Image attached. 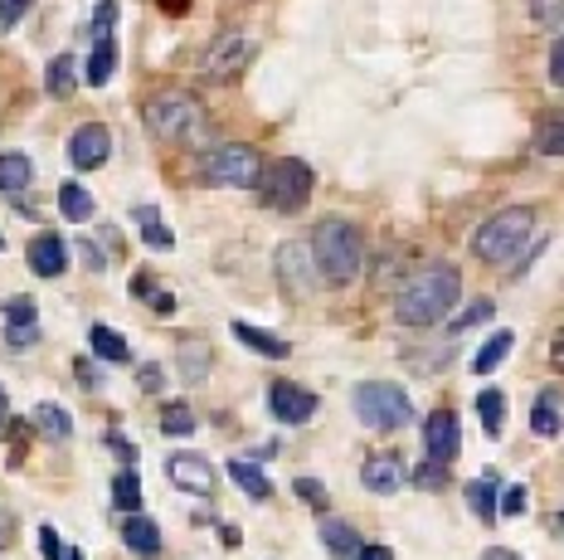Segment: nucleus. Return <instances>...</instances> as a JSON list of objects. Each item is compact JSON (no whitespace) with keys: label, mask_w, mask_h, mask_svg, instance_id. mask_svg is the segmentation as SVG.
I'll return each instance as SVG.
<instances>
[{"label":"nucleus","mask_w":564,"mask_h":560,"mask_svg":"<svg viewBox=\"0 0 564 560\" xmlns=\"http://www.w3.org/2000/svg\"><path fill=\"white\" fill-rule=\"evenodd\" d=\"M78 259H84L88 273H102V268H108V259H102V249H98V244H88V239H78Z\"/></svg>","instance_id":"nucleus-40"},{"label":"nucleus","mask_w":564,"mask_h":560,"mask_svg":"<svg viewBox=\"0 0 564 560\" xmlns=\"http://www.w3.org/2000/svg\"><path fill=\"white\" fill-rule=\"evenodd\" d=\"M0 249H6V239H0Z\"/></svg>","instance_id":"nucleus-52"},{"label":"nucleus","mask_w":564,"mask_h":560,"mask_svg":"<svg viewBox=\"0 0 564 560\" xmlns=\"http://www.w3.org/2000/svg\"><path fill=\"white\" fill-rule=\"evenodd\" d=\"M137 385H141L147 395H156L161 385H166V370H161V366H141V370H137Z\"/></svg>","instance_id":"nucleus-42"},{"label":"nucleus","mask_w":564,"mask_h":560,"mask_svg":"<svg viewBox=\"0 0 564 560\" xmlns=\"http://www.w3.org/2000/svg\"><path fill=\"white\" fill-rule=\"evenodd\" d=\"M0 322H6V342L10 352H25L40 342V308L30 298H6L0 302Z\"/></svg>","instance_id":"nucleus-13"},{"label":"nucleus","mask_w":564,"mask_h":560,"mask_svg":"<svg viewBox=\"0 0 564 560\" xmlns=\"http://www.w3.org/2000/svg\"><path fill=\"white\" fill-rule=\"evenodd\" d=\"M34 181V161L20 151H0V195H20Z\"/></svg>","instance_id":"nucleus-21"},{"label":"nucleus","mask_w":564,"mask_h":560,"mask_svg":"<svg viewBox=\"0 0 564 560\" xmlns=\"http://www.w3.org/2000/svg\"><path fill=\"white\" fill-rule=\"evenodd\" d=\"M74 370H78V380H84V385H88V390H98V370H93V366H88V360H78V366H74Z\"/></svg>","instance_id":"nucleus-46"},{"label":"nucleus","mask_w":564,"mask_h":560,"mask_svg":"<svg viewBox=\"0 0 564 560\" xmlns=\"http://www.w3.org/2000/svg\"><path fill=\"white\" fill-rule=\"evenodd\" d=\"M253 60V34L243 30H225L215 44L205 50V78H215V84H225V78H234L243 64Z\"/></svg>","instance_id":"nucleus-9"},{"label":"nucleus","mask_w":564,"mask_h":560,"mask_svg":"<svg viewBox=\"0 0 564 560\" xmlns=\"http://www.w3.org/2000/svg\"><path fill=\"white\" fill-rule=\"evenodd\" d=\"M414 483H419V487H443V483H448V469H443V463H429V459H423V469L414 473Z\"/></svg>","instance_id":"nucleus-38"},{"label":"nucleus","mask_w":564,"mask_h":560,"mask_svg":"<svg viewBox=\"0 0 564 560\" xmlns=\"http://www.w3.org/2000/svg\"><path fill=\"white\" fill-rule=\"evenodd\" d=\"M234 336H239L249 352H258V356H273V360H282V356H292V346L282 342L278 332H263V326H253V322H234Z\"/></svg>","instance_id":"nucleus-20"},{"label":"nucleus","mask_w":564,"mask_h":560,"mask_svg":"<svg viewBox=\"0 0 564 560\" xmlns=\"http://www.w3.org/2000/svg\"><path fill=\"white\" fill-rule=\"evenodd\" d=\"M457 443H463V429H457V414L453 410H433L423 419V459L429 463H448L457 459Z\"/></svg>","instance_id":"nucleus-12"},{"label":"nucleus","mask_w":564,"mask_h":560,"mask_svg":"<svg viewBox=\"0 0 564 560\" xmlns=\"http://www.w3.org/2000/svg\"><path fill=\"white\" fill-rule=\"evenodd\" d=\"M258 185H263V195H268V205L273 209H302L312 201V191H316V171L307 166V161H297V157H278L273 166H263Z\"/></svg>","instance_id":"nucleus-7"},{"label":"nucleus","mask_w":564,"mask_h":560,"mask_svg":"<svg viewBox=\"0 0 564 560\" xmlns=\"http://www.w3.org/2000/svg\"><path fill=\"white\" fill-rule=\"evenodd\" d=\"M6 527H10V521H6V511H0V546H6Z\"/></svg>","instance_id":"nucleus-51"},{"label":"nucleus","mask_w":564,"mask_h":560,"mask_svg":"<svg viewBox=\"0 0 564 560\" xmlns=\"http://www.w3.org/2000/svg\"><path fill=\"white\" fill-rule=\"evenodd\" d=\"M166 477L181 487V493H195V497L215 493V469H209V459H199V453H171Z\"/></svg>","instance_id":"nucleus-14"},{"label":"nucleus","mask_w":564,"mask_h":560,"mask_svg":"<svg viewBox=\"0 0 564 560\" xmlns=\"http://www.w3.org/2000/svg\"><path fill=\"white\" fill-rule=\"evenodd\" d=\"M268 410H273V419H282V424H307V419L322 410V400H316L312 390H302L297 380H273L268 385Z\"/></svg>","instance_id":"nucleus-11"},{"label":"nucleus","mask_w":564,"mask_h":560,"mask_svg":"<svg viewBox=\"0 0 564 560\" xmlns=\"http://www.w3.org/2000/svg\"><path fill=\"white\" fill-rule=\"evenodd\" d=\"M88 84L93 88H108L112 84V68H117V34H93V54H88Z\"/></svg>","instance_id":"nucleus-18"},{"label":"nucleus","mask_w":564,"mask_h":560,"mask_svg":"<svg viewBox=\"0 0 564 560\" xmlns=\"http://www.w3.org/2000/svg\"><path fill=\"white\" fill-rule=\"evenodd\" d=\"M467 507L491 527V521H497V477H477V483L467 487Z\"/></svg>","instance_id":"nucleus-30"},{"label":"nucleus","mask_w":564,"mask_h":560,"mask_svg":"<svg viewBox=\"0 0 564 560\" xmlns=\"http://www.w3.org/2000/svg\"><path fill=\"white\" fill-rule=\"evenodd\" d=\"M273 273H278V283H282V293H288L292 302H307L316 288H322V273H316V259H312V249L302 239H288V244H278L273 249Z\"/></svg>","instance_id":"nucleus-8"},{"label":"nucleus","mask_w":564,"mask_h":560,"mask_svg":"<svg viewBox=\"0 0 564 560\" xmlns=\"http://www.w3.org/2000/svg\"><path fill=\"white\" fill-rule=\"evenodd\" d=\"M531 15H535L550 34H555V30H560V0H531Z\"/></svg>","instance_id":"nucleus-37"},{"label":"nucleus","mask_w":564,"mask_h":560,"mask_svg":"<svg viewBox=\"0 0 564 560\" xmlns=\"http://www.w3.org/2000/svg\"><path fill=\"white\" fill-rule=\"evenodd\" d=\"M531 429L540 439H560V385H545L531 405Z\"/></svg>","instance_id":"nucleus-19"},{"label":"nucleus","mask_w":564,"mask_h":560,"mask_svg":"<svg viewBox=\"0 0 564 560\" xmlns=\"http://www.w3.org/2000/svg\"><path fill=\"white\" fill-rule=\"evenodd\" d=\"M151 308H156L161 317H171V312H175V298H171V293H156V298H151Z\"/></svg>","instance_id":"nucleus-47"},{"label":"nucleus","mask_w":564,"mask_h":560,"mask_svg":"<svg viewBox=\"0 0 564 560\" xmlns=\"http://www.w3.org/2000/svg\"><path fill=\"white\" fill-rule=\"evenodd\" d=\"M25 259H30V273L58 278V273L68 268V244L58 239V235H34V239H30V249H25Z\"/></svg>","instance_id":"nucleus-16"},{"label":"nucleus","mask_w":564,"mask_h":560,"mask_svg":"<svg viewBox=\"0 0 564 560\" xmlns=\"http://www.w3.org/2000/svg\"><path fill=\"white\" fill-rule=\"evenodd\" d=\"M34 429H40L44 439H54V443H64L68 434H74V419H68L64 405H34Z\"/></svg>","instance_id":"nucleus-24"},{"label":"nucleus","mask_w":564,"mask_h":560,"mask_svg":"<svg viewBox=\"0 0 564 560\" xmlns=\"http://www.w3.org/2000/svg\"><path fill=\"white\" fill-rule=\"evenodd\" d=\"M350 405H356L360 424H366V429H380V434H390V429H404L409 419H414V400H409V395L399 390V385H390V380H366V385H356Z\"/></svg>","instance_id":"nucleus-5"},{"label":"nucleus","mask_w":564,"mask_h":560,"mask_svg":"<svg viewBox=\"0 0 564 560\" xmlns=\"http://www.w3.org/2000/svg\"><path fill=\"white\" fill-rule=\"evenodd\" d=\"M322 546H326V551H332L336 560H350V556L360 551L356 527H350V521H326V527H322Z\"/></svg>","instance_id":"nucleus-27"},{"label":"nucleus","mask_w":564,"mask_h":560,"mask_svg":"<svg viewBox=\"0 0 564 560\" xmlns=\"http://www.w3.org/2000/svg\"><path fill=\"white\" fill-rule=\"evenodd\" d=\"M457 302H463V273H457L453 263H423L394 293V322L399 326H438L453 317Z\"/></svg>","instance_id":"nucleus-1"},{"label":"nucleus","mask_w":564,"mask_h":560,"mask_svg":"<svg viewBox=\"0 0 564 560\" xmlns=\"http://www.w3.org/2000/svg\"><path fill=\"white\" fill-rule=\"evenodd\" d=\"M147 127L171 147H205L209 142V112L195 93H156L147 103Z\"/></svg>","instance_id":"nucleus-3"},{"label":"nucleus","mask_w":564,"mask_h":560,"mask_svg":"<svg viewBox=\"0 0 564 560\" xmlns=\"http://www.w3.org/2000/svg\"><path fill=\"white\" fill-rule=\"evenodd\" d=\"M108 157H112V132L102 122H84L68 137V166L74 171H98L108 166Z\"/></svg>","instance_id":"nucleus-10"},{"label":"nucleus","mask_w":564,"mask_h":560,"mask_svg":"<svg viewBox=\"0 0 564 560\" xmlns=\"http://www.w3.org/2000/svg\"><path fill=\"white\" fill-rule=\"evenodd\" d=\"M297 497L312 502V507H326V487L316 483V477H297Z\"/></svg>","instance_id":"nucleus-41"},{"label":"nucleus","mask_w":564,"mask_h":560,"mask_svg":"<svg viewBox=\"0 0 564 560\" xmlns=\"http://www.w3.org/2000/svg\"><path fill=\"white\" fill-rule=\"evenodd\" d=\"M209 185H225V191H253L258 176H263V157L243 142H225V147H209L205 161H199Z\"/></svg>","instance_id":"nucleus-6"},{"label":"nucleus","mask_w":564,"mask_h":560,"mask_svg":"<svg viewBox=\"0 0 564 560\" xmlns=\"http://www.w3.org/2000/svg\"><path fill=\"white\" fill-rule=\"evenodd\" d=\"M195 424H199V419H195L191 405H166V410H161V429H166V434H175V439H181V434H195Z\"/></svg>","instance_id":"nucleus-32"},{"label":"nucleus","mask_w":564,"mask_h":560,"mask_svg":"<svg viewBox=\"0 0 564 560\" xmlns=\"http://www.w3.org/2000/svg\"><path fill=\"white\" fill-rule=\"evenodd\" d=\"M6 424H10V400H6V390H0V434H6Z\"/></svg>","instance_id":"nucleus-48"},{"label":"nucleus","mask_w":564,"mask_h":560,"mask_svg":"<svg viewBox=\"0 0 564 560\" xmlns=\"http://www.w3.org/2000/svg\"><path fill=\"white\" fill-rule=\"evenodd\" d=\"M491 312H497V302H491V298H477V302H473V308H467V312H457V317H453V326H457V332H467V326L487 322Z\"/></svg>","instance_id":"nucleus-34"},{"label":"nucleus","mask_w":564,"mask_h":560,"mask_svg":"<svg viewBox=\"0 0 564 560\" xmlns=\"http://www.w3.org/2000/svg\"><path fill=\"white\" fill-rule=\"evenodd\" d=\"M501 511H507V517H521V511H525V487H521V483H511L507 493H501V502H497V517H501Z\"/></svg>","instance_id":"nucleus-36"},{"label":"nucleus","mask_w":564,"mask_h":560,"mask_svg":"<svg viewBox=\"0 0 564 560\" xmlns=\"http://www.w3.org/2000/svg\"><path fill=\"white\" fill-rule=\"evenodd\" d=\"M30 6H34V0H0V34L15 30L20 20L30 15Z\"/></svg>","instance_id":"nucleus-35"},{"label":"nucleus","mask_w":564,"mask_h":560,"mask_svg":"<svg viewBox=\"0 0 564 560\" xmlns=\"http://www.w3.org/2000/svg\"><path fill=\"white\" fill-rule=\"evenodd\" d=\"M481 560H521V556H511V551H487Z\"/></svg>","instance_id":"nucleus-49"},{"label":"nucleus","mask_w":564,"mask_h":560,"mask_svg":"<svg viewBox=\"0 0 564 560\" xmlns=\"http://www.w3.org/2000/svg\"><path fill=\"white\" fill-rule=\"evenodd\" d=\"M40 551H44V560H64V546H58L54 527H40Z\"/></svg>","instance_id":"nucleus-43"},{"label":"nucleus","mask_w":564,"mask_h":560,"mask_svg":"<svg viewBox=\"0 0 564 560\" xmlns=\"http://www.w3.org/2000/svg\"><path fill=\"white\" fill-rule=\"evenodd\" d=\"M531 235H535V209L531 205H507L477 229L473 254L491 268H507V263H516V254L531 244Z\"/></svg>","instance_id":"nucleus-4"},{"label":"nucleus","mask_w":564,"mask_h":560,"mask_svg":"<svg viewBox=\"0 0 564 560\" xmlns=\"http://www.w3.org/2000/svg\"><path fill=\"white\" fill-rule=\"evenodd\" d=\"M112 502L127 511V517H137V507H141V483H137V473H132V469L117 473V483H112Z\"/></svg>","instance_id":"nucleus-31"},{"label":"nucleus","mask_w":564,"mask_h":560,"mask_svg":"<svg viewBox=\"0 0 564 560\" xmlns=\"http://www.w3.org/2000/svg\"><path fill=\"white\" fill-rule=\"evenodd\" d=\"M360 483H366L375 497H390L404 487V463H399L394 453H370L366 469H360Z\"/></svg>","instance_id":"nucleus-15"},{"label":"nucleus","mask_w":564,"mask_h":560,"mask_svg":"<svg viewBox=\"0 0 564 560\" xmlns=\"http://www.w3.org/2000/svg\"><path fill=\"white\" fill-rule=\"evenodd\" d=\"M122 546H127L132 556H141V560L161 556V527H156L151 517H141V511H137V517L122 521Z\"/></svg>","instance_id":"nucleus-17"},{"label":"nucleus","mask_w":564,"mask_h":560,"mask_svg":"<svg viewBox=\"0 0 564 560\" xmlns=\"http://www.w3.org/2000/svg\"><path fill=\"white\" fill-rule=\"evenodd\" d=\"M229 477L243 487L253 502H268L273 497V483H268L263 473H258V463H249V459H229Z\"/></svg>","instance_id":"nucleus-26"},{"label":"nucleus","mask_w":564,"mask_h":560,"mask_svg":"<svg viewBox=\"0 0 564 560\" xmlns=\"http://www.w3.org/2000/svg\"><path fill=\"white\" fill-rule=\"evenodd\" d=\"M535 151H540V157H560V122L540 127V137H535Z\"/></svg>","instance_id":"nucleus-39"},{"label":"nucleus","mask_w":564,"mask_h":560,"mask_svg":"<svg viewBox=\"0 0 564 560\" xmlns=\"http://www.w3.org/2000/svg\"><path fill=\"white\" fill-rule=\"evenodd\" d=\"M58 209H64L68 225H84V219H93V195H88V185H78V181L58 185Z\"/></svg>","instance_id":"nucleus-25"},{"label":"nucleus","mask_w":564,"mask_h":560,"mask_svg":"<svg viewBox=\"0 0 564 560\" xmlns=\"http://www.w3.org/2000/svg\"><path fill=\"white\" fill-rule=\"evenodd\" d=\"M356 560H394V556H390V546H360Z\"/></svg>","instance_id":"nucleus-45"},{"label":"nucleus","mask_w":564,"mask_h":560,"mask_svg":"<svg viewBox=\"0 0 564 560\" xmlns=\"http://www.w3.org/2000/svg\"><path fill=\"white\" fill-rule=\"evenodd\" d=\"M166 10H175V15H181V10H185V0H166Z\"/></svg>","instance_id":"nucleus-50"},{"label":"nucleus","mask_w":564,"mask_h":560,"mask_svg":"<svg viewBox=\"0 0 564 560\" xmlns=\"http://www.w3.org/2000/svg\"><path fill=\"white\" fill-rule=\"evenodd\" d=\"M477 414H481V429H487V439H501V419H507V395H501V390H481V395H477Z\"/></svg>","instance_id":"nucleus-29"},{"label":"nucleus","mask_w":564,"mask_h":560,"mask_svg":"<svg viewBox=\"0 0 564 560\" xmlns=\"http://www.w3.org/2000/svg\"><path fill=\"white\" fill-rule=\"evenodd\" d=\"M88 342H93V356H98V360H112V366H127V360H132V346H127V336L112 332V326H102V322L88 332Z\"/></svg>","instance_id":"nucleus-23"},{"label":"nucleus","mask_w":564,"mask_h":560,"mask_svg":"<svg viewBox=\"0 0 564 560\" xmlns=\"http://www.w3.org/2000/svg\"><path fill=\"white\" fill-rule=\"evenodd\" d=\"M132 219H137V229H141V239H147V249H175V235L166 229V219H161V209H151V205H137L132 209Z\"/></svg>","instance_id":"nucleus-22"},{"label":"nucleus","mask_w":564,"mask_h":560,"mask_svg":"<svg viewBox=\"0 0 564 560\" xmlns=\"http://www.w3.org/2000/svg\"><path fill=\"white\" fill-rule=\"evenodd\" d=\"M74 74H78L74 54H58V60L50 64V78H44V84H50V93H68L74 88Z\"/></svg>","instance_id":"nucleus-33"},{"label":"nucleus","mask_w":564,"mask_h":560,"mask_svg":"<svg viewBox=\"0 0 564 560\" xmlns=\"http://www.w3.org/2000/svg\"><path fill=\"white\" fill-rule=\"evenodd\" d=\"M511 346H516V336H511V332H497V336H487V346H481V352H477L473 370H477V376H491V370H497L501 360L511 356Z\"/></svg>","instance_id":"nucleus-28"},{"label":"nucleus","mask_w":564,"mask_h":560,"mask_svg":"<svg viewBox=\"0 0 564 560\" xmlns=\"http://www.w3.org/2000/svg\"><path fill=\"white\" fill-rule=\"evenodd\" d=\"M312 259H316V273H322V283L332 288H346L360 278V268H366V244H360V229L350 225L346 215H326L322 225L312 229Z\"/></svg>","instance_id":"nucleus-2"},{"label":"nucleus","mask_w":564,"mask_h":560,"mask_svg":"<svg viewBox=\"0 0 564 560\" xmlns=\"http://www.w3.org/2000/svg\"><path fill=\"white\" fill-rule=\"evenodd\" d=\"M550 84H564V50H560V40H550Z\"/></svg>","instance_id":"nucleus-44"}]
</instances>
